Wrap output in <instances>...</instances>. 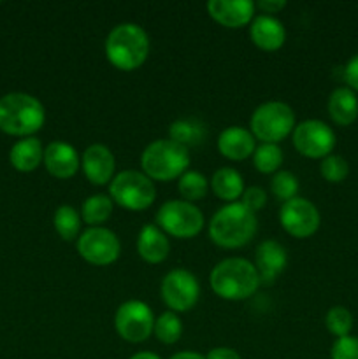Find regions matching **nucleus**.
<instances>
[{
  "label": "nucleus",
  "mask_w": 358,
  "mask_h": 359,
  "mask_svg": "<svg viewBox=\"0 0 358 359\" xmlns=\"http://www.w3.org/2000/svg\"><path fill=\"white\" fill-rule=\"evenodd\" d=\"M190 149L171 139H157L151 142L140 156L142 172L151 181H174L190 167Z\"/></svg>",
  "instance_id": "39448f33"
},
{
  "label": "nucleus",
  "mask_w": 358,
  "mask_h": 359,
  "mask_svg": "<svg viewBox=\"0 0 358 359\" xmlns=\"http://www.w3.org/2000/svg\"><path fill=\"white\" fill-rule=\"evenodd\" d=\"M157 226L175 238H193L204 230V214L186 200H168L158 209Z\"/></svg>",
  "instance_id": "6e6552de"
},
{
  "label": "nucleus",
  "mask_w": 358,
  "mask_h": 359,
  "mask_svg": "<svg viewBox=\"0 0 358 359\" xmlns=\"http://www.w3.org/2000/svg\"><path fill=\"white\" fill-rule=\"evenodd\" d=\"M211 189L220 200L227 203H235L244 193V179L235 168L221 167L213 174L209 182Z\"/></svg>",
  "instance_id": "5701e85b"
},
{
  "label": "nucleus",
  "mask_w": 358,
  "mask_h": 359,
  "mask_svg": "<svg viewBox=\"0 0 358 359\" xmlns=\"http://www.w3.org/2000/svg\"><path fill=\"white\" fill-rule=\"evenodd\" d=\"M332 359H358V339L357 337H343L333 342L330 351Z\"/></svg>",
  "instance_id": "473e14b6"
},
{
  "label": "nucleus",
  "mask_w": 358,
  "mask_h": 359,
  "mask_svg": "<svg viewBox=\"0 0 358 359\" xmlns=\"http://www.w3.org/2000/svg\"><path fill=\"white\" fill-rule=\"evenodd\" d=\"M44 123L46 109L34 95L13 91L0 98V130L7 135L34 137Z\"/></svg>",
  "instance_id": "20e7f679"
},
{
  "label": "nucleus",
  "mask_w": 358,
  "mask_h": 359,
  "mask_svg": "<svg viewBox=\"0 0 358 359\" xmlns=\"http://www.w3.org/2000/svg\"><path fill=\"white\" fill-rule=\"evenodd\" d=\"M114 328L123 340L130 344L146 342L154 328V316L150 305L140 300L121 304L114 316Z\"/></svg>",
  "instance_id": "9b49d317"
},
{
  "label": "nucleus",
  "mask_w": 358,
  "mask_h": 359,
  "mask_svg": "<svg viewBox=\"0 0 358 359\" xmlns=\"http://www.w3.org/2000/svg\"><path fill=\"white\" fill-rule=\"evenodd\" d=\"M171 359H206L200 353H195V351H181V353L174 354Z\"/></svg>",
  "instance_id": "4c0bfd02"
},
{
  "label": "nucleus",
  "mask_w": 358,
  "mask_h": 359,
  "mask_svg": "<svg viewBox=\"0 0 358 359\" xmlns=\"http://www.w3.org/2000/svg\"><path fill=\"white\" fill-rule=\"evenodd\" d=\"M329 116L336 125L350 126L357 121L358 118V97L351 88L339 86L330 93L329 104Z\"/></svg>",
  "instance_id": "412c9836"
},
{
  "label": "nucleus",
  "mask_w": 358,
  "mask_h": 359,
  "mask_svg": "<svg viewBox=\"0 0 358 359\" xmlns=\"http://www.w3.org/2000/svg\"><path fill=\"white\" fill-rule=\"evenodd\" d=\"M218 151L221 156L232 161H244L253 156L256 149V139L248 128L242 126H228L218 135Z\"/></svg>",
  "instance_id": "a211bd4d"
},
{
  "label": "nucleus",
  "mask_w": 358,
  "mask_h": 359,
  "mask_svg": "<svg viewBox=\"0 0 358 359\" xmlns=\"http://www.w3.org/2000/svg\"><path fill=\"white\" fill-rule=\"evenodd\" d=\"M206 359H242L241 354L232 347H214L207 353Z\"/></svg>",
  "instance_id": "e433bc0d"
},
{
  "label": "nucleus",
  "mask_w": 358,
  "mask_h": 359,
  "mask_svg": "<svg viewBox=\"0 0 358 359\" xmlns=\"http://www.w3.org/2000/svg\"><path fill=\"white\" fill-rule=\"evenodd\" d=\"M270 191L276 196V200L286 203L290 200L297 198L298 195V179L297 175L288 170H279L272 175L270 181Z\"/></svg>",
  "instance_id": "c756f323"
},
{
  "label": "nucleus",
  "mask_w": 358,
  "mask_h": 359,
  "mask_svg": "<svg viewBox=\"0 0 358 359\" xmlns=\"http://www.w3.org/2000/svg\"><path fill=\"white\" fill-rule=\"evenodd\" d=\"M171 251V242L167 235L157 224H144L137 237V252L140 258L151 265L164 262Z\"/></svg>",
  "instance_id": "aec40b11"
},
{
  "label": "nucleus",
  "mask_w": 358,
  "mask_h": 359,
  "mask_svg": "<svg viewBox=\"0 0 358 359\" xmlns=\"http://www.w3.org/2000/svg\"><path fill=\"white\" fill-rule=\"evenodd\" d=\"M295 130V112L288 104L270 100L258 105L249 119V132L262 144H279Z\"/></svg>",
  "instance_id": "423d86ee"
},
{
  "label": "nucleus",
  "mask_w": 358,
  "mask_h": 359,
  "mask_svg": "<svg viewBox=\"0 0 358 359\" xmlns=\"http://www.w3.org/2000/svg\"><path fill=\"white\" fill-rule=\"evenodd\" d=\"M128 359H161L158 354L154 353H147V351H142V353H137L133 356H130Z\"/></svg>",
  "instance_id": "58836bf2"
},
{
  "label": "nucleus",
  "mask_w": 358,
  "mask_h": 359,
  "mask_svg": "<svg viewBox=\"0 0 358 359\" xmlns=\"http://www.w3.org/2000/svg\"><path fill=\"white\" fill-rule=\"evenodd\" d=\"M112 200L109 195H91L88 196L81 207V219L90 226H100L102 223L111 217L112 214Z\"/></svg>",
  "instance_id": "393cba45"
},
{
  "label": "nucleus",
  "mask_w": 358,
  "mask_h": 359,
  "mask_svg": "<svg viewBox=\"0 0 358 359\" xmlns=\"http://www.w3.org/2000/svg\"><path fill=\"white\" fill-rule=\"evenodd\" d=\"M105 58L118 70H135L150 55V37L140 25L119 23L105 39Z\"/></svg>",
  "instance_id": "7ed1b4c3"
},
{
  "label": "nucleus",
  "mask_w": 358,
  "mask_h": 359,
  "mask_svg": "<svg viewBox=\"0 0 358 359\" xmlns=\"http://www.w3.org/2000/svg\"><path fill=\"white\" fill-rule=\"evenodd\" d=\"M344 81H346L347 88L353 91H358V53L351 56L350 62L344 67Z\"/></svg>",
  "instance_id": "f704fd0d"
},
{
  "label": "nucleus",
  "mask_w": 358,
  "mask_h": 359,
  "mask_svg": "<svg viewBox=\"0 0 358 359\" xmlns=\"http://www.w3.org/2000/svg\"><path fill=\"white\" fill-rule=\"evenodd\" d=\"M241 203L246 209H249L251 212L256 214L258 210H262L263 207H265L267 193L263 191L262 188H258V186H249V188H246L244 193H242Z\"/></svg>",
  "instance_id": "72a5a7b5"
},
{
  "label": "nucleus",
  "mask_w": 358,
  "mask_h": 359,
  "mask_svg": "<svg viewBox=\"0 0 358 359\" xmlns=\"http://www.w3.org/2000/svg\"><path fill=\"white\" fill-rule=\"evenodd\" d=\"M253 165L260 174H276L283 165V149L279 144H260L253 153Z\"/></svg>",
  "instance_id": "cd10ccee"
},
{
  "label": "nucleus",
  "mask_w": 358,
  "mask_h": 359,
  "mask_svg": "<svg viewBox=\"0 0 358 359\" xmlns=\"http://www.w3.org/2000/svg\"><path fill=\"white\" fill-rule=\"evenodd\" d=\"M81 214L72 205H60L53 216L56 233L65 242L77 241L81 231Z\"/></svg>",
  "instance_id": "a878e982"
},
{
  "label": "nucleus",
  "mask_w": 358,
  "mask_h": 359,
  "mask_svg": "<svg viewBox=\"0 0 358 359\" xmlns=\"http://www.w3.org/2000/svg\"><path fill=\"white\" fill-rule=\"evenodd\" d=\"M291 140L295 149L302 156L311 160H323L332 154L336 147V133L325 121L319 119H305L295 125Z\"/></svg>",
  "instance_id": "f8f14e48"
},
{
  "label": "nucleus",
  "mask_w": 358,
  "mask_h": 359,
  "mask_svg": "<svg viewBox=\"0 0 358 359\" xmlns=\"http://www.w3.org/2000/svg\"><path fill=\"white\" fill-rule=\"evenodd\" d=\"M109 196L126 210H146L157 198V188L144 172L123 170L109 182Z\"/></svg>",
  "instance_id": "0eeeda50"
},
{
  "label": "nucleus",
  "mask_w": 358,
  "mask_h": 359,
  "mask_svg": "<svg viewBox=\"0 0 358 359\" xmlns=\"http://www.w3.org/2000/svg\"><path fill=\"white\" fill-rule=\"evenodd\" d=\"M179 195L183 196V200L186 202H199L209 191V182H207L206 175L200 174L197 170H186L185 174L179 177L178 182Z\"/></svg>",
  "instance_id": "c85d7f7f"
},
{
  "label": "nucleus",
  "mask_w": 358,
  "mask_h": 359,
  "mask_svg": "<svg viewBox=\"0 0 358 359\" xmlns=\"http://www.w3.org/2000/svg\"><path fill=\"white\" fill-rule=\"evenodd\" d=\"M279 223L291 237L307 238L318 231L321 216H319L318 207L311 200L297 196L281 205Z\"/></svg>",
  "instance_id": "ddd939ff"
},
{
  "label": "nucleus",
  "mask_w": 358,
  "mask_h": 359,
  "mask_svg": "<svg viewBox=\"0 0 358 359\" xmlns=\"http://www.w3.org/2000/svg\"><path fill=\"white\" fill-rule=\"evenodd\" d=\"M319 172H321V177L326 182L337 184V182H343L347 177V174H350V165L339 154H329V156L321 160Z\"/></svg>",
  "instance_id": "2f4dec72"
},
{
  "label": "nucleus",
  "mask_w": 358,
  "mask_h": 359,
  "mask_svg": "<svg viewBox=\"0 0 358 359\" xmlns=\"http://www.w3.org/2000/svg\"><path fill=\"white\" fill-rule=\"evenodd\" d=\"M258 230L256 214L241 202L227 203L218 209L209 223V237L223 249H239L253 241Z\"/></svg>",
  "instance_id": "f257e3e1"
},
{
  "label": "nucleus",
  "mask_w": 358,
  "mask_h": 359,
  "mask_svg": "<svg viewBox=\"0 0 358 359\" xmlns=\"http://www.w3.org/2000/svg\"><path fill=\"white\" fill-rule=\"evenodd\" d=\"M288 265L286 249L277 241L260 242L255 252V269L258 272L260 284H272L277 276L283 273Z\"/></svg>",
  "instance_id": "f3484780"
},
{
  "label": "nucleus",
  "mask_w": 358,
  "mask_h": 359,
  "mask_svg": "<svg viewBox=\"0 0 358 359\" xmlns=\"http://www.w3.org/2000/svg\"><path fill=\"white\" fill-rule=\"evenodd\" d=\"M9 161L18 172H34L44 161V147L35 137H25L18 140L9 153Z\"/></svg>",
  "instance_id": "4be33fe9"
},
{
  "label": "nucleus",
  "mask_w": 358,
  "mask_h": 359,
  "mask_svg": "<svg viewBox=\"0 0 358 359\" xmlns=\"http://www.w3.org/2000/svg\"><path fill=\"white\" fill-rule=\"evenodd\" d=\"M81 168L88 181L95 186H105L114 177L116 160L112 151L104 144H91L81 156Z\"/></svg>",
  "instance_id": "4468645a"
},
{
  "label": "nucleus",
  "mask_w": 358,
  "mask_h": 359,
  "mask_svg": "<svg viewBox=\"0 0 358 359\" xmlns=\"http://www.w3.org/2000/svg\"><path fill=\"white\" fill-rule=\"evenodd\" d=\"M153 335L157 337L158 342L165 346H172L178 342L183 335V321L175 312L167 311L154 319Z\"/></svg>",
  "instance_id": "bb28decb"
},
{
  "label": "nucleus",
  "mask_w": 358,
  "mask_h": 359,
  "mask_svg": "<svg viewBox=\"0 0 358 359\" xmlns=\"http://www.w3.org/2000/svg\"><path fill=\"white\" fill-rule=\"evenodd\" d=\"M44 167L53 177L69 179L77 174L81 167V158L76 147L69 142L55 140L44 147Z\"/></svg>",
  "instance_id": "dca6fc26"
},
{
  "label": "nucleus",
  "mask_w": 358,
  "mask_h": 359,
  "mask_svg": "<svg viewBox=\"0 0 358 359\" xmlns=\"http://www.w3.org/2000/svg\"><path fill=\"white\" fill-rule=\"evenodd\" d=\"M77 255L95 266H107L118 262L121 242L118 235L104 226H90L77 237Z\"/></svg>",
  "instance_id": "1a4fd4ad"
},
{
  "label": "nucleus",
  "mask_w": 358,
  "mask_h": 359,
  "mask_svg": "<svg viewBox=\"0 0 358 359\" xmlns=\"http://www.w3.org/2000/svg\"><path fill=\"white\" fill-rule=\"evenodd\" d=\"M325 326L333 337L337 339H343L347 337L353 330V316L343 305H336V307L330 309L325 316Z\"/></svg>",
  "instance_id": "7c9ffc66"
},
{
  "label": "nucleus",
  "mask_w": 358,
  "mask_h": 359,
  "mask_svg": "<svg viewBox=\"0 0 358 359\" xmlns=\"http://www.w3.org/2000/svg\"><path fill=\"white\" fill-rule=\"evenodd\" d=\"M249 37L256 48L263 49V51H277L283 48L284 41H286V30L276 16L258 14L251 21Z\"/></svg>",
  "instance_id": "6ab92c4d"
},
{
  "label": "nucleus",
  "mask_w": 358,
  "mask_h": 359,
  "mask_svg": "<svg viewBox=\"0 0 358 359\" xmlns=\"http://www.w3.org/2000/svg\"><path fill=\"white\" fill-rule=\"evenodd\" d=\"M255 7L262 11V14L274 16V14H277L281 9L286 7V2H284V0H262V2L255 4Z\"/></svg>",
  "instance_id": "c9c22d12"
},
{
  "label": "nucleus",
  "mask_w": 358,
  "mask_h": 359,
  "mask_svg": "<svg viewBox=\"0 0 358 359\" xmlns=\"http://www.w3.org/2000/svg\"><path fill=\"white\" fill-rule=\"evenodd\" d=\"M207 13L216 23L227 28L246 27L255 18V2L251 0H209Z\"/></svg>",
  "instance_id": "2eb2a0df"
},
{
  "label": "nucleus",
  "mask_w": 358,
  "mask_h": 359,
  "mask_svg": "<svg viewBox=\"0 0 358 359\" xmlns=\"http://www.w3.org/2000/svg\"><path fill=\"white\" fill-rule=\"evenodd\" d=\"M160 294L164 304L175 314L192 311L200 298L199 279L185 269L171 270L161 279Z\"/></svg>",
  "instance_id": "9d476101"
},
{
  "label": "nucleus",
  "mask_w": 358,
  "mask_h": 359,
  "mask_svg": "<svg viewBox=\"0 0 358 359\" xmlns=\"http://www.w3.org/2000/svg\"><path fill=\"white\" fill-rule=\"evenodd\" d=\"M168 139L190 149L206 139V126L199 119H175L168 128Z\"/></svg>",
  "instance_id": "b1692460"
},
{
  "label": "nucleus",
  "mask_w": 358,
  "mask_h": 359,
  "mask_svg": "<svg viewBox=\"0 0 358 359\" xmlns=\"http://www.w3.org/2000/svg\"><path fill=\"white\" fill-rule=\"evenodd\" d=\"M214 294L228 302L248 300L260 287V277L255 265L244 258L221 259L209 276Z\"/></svg>",
  "instance_id": "f03ea898"
}]
</instances>
